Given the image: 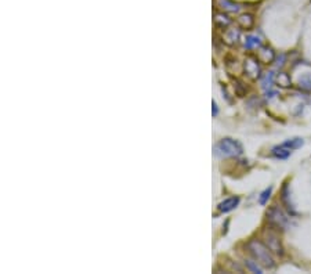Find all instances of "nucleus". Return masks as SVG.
Instances as JSON below:
<instances>
[{
  "label": "nucleus",
  "mask_w": 311,
  "mask_h": 274,
  "mask_svg": "<svg viewBox=\"0 0 311 274\" xmlns=\"http://www.w3.org/2000/svg\"><path fill=\"white\" fill-rule=\"evenodd\" d=\"M246 248H248V251L252 255V258L255 259L259 265H261V266L266 267V269H274V267L277 266L275 259L271 255L273 252L268 249V247L263 241L251 240L249 243L246 244Z\"/></svg>",
  "instance_id": "1"
},
{
  "label": "nucleus",
  "mask_w": 311,
  "mask_h": 274,
  "mask_svg": "<svg viewBox=\"0 0 311 274\" xmlns=\"http://www.w3.org/2000/svg\"><path fill=\"white\" fill-rule=\"evenodd\" d=\"M243 148L241 143L233 138H223L214 145V155L219 158H233L242 155Z\"/></svg>",
  "instance_id": "2"
},
{
  "label": "nucleus",
  "mask_w": 311,
  "mask_h": 274,
  "mask_svg": "<svg viewBox=\"0 0 311 274\" xmlns=\"http://www.w3.org/2000/svg\"><path fill=\"white\" fill-rule=\"evenodd\" d=\"M267 221L271 227L278 230V231H284L289 226L288 215L277 205L270 206V209L267 211Z\"/></svg>",
  "instance_id": "3"
},
{
  "label": "nucleus",
  "mask_w": 311,
  "mask_h": 274,
  "mask_svg": "<svg viewBox=\"0 0 311 274\" xmlns=\"http://www.w3.org/2000/svg\"><path fill=\"white\" fill-rule=\"evenodd\" d=\"M263 243L266 244L268 247V249L278 255V256H284V247H282V241L280 238V234H278V230H275L274 227L266 228L264 233H263Z\"/></svg>",
  "instance_id": "4"
},
{
  "label": "nucleus",
  "mask_w": 311,
  "mask_h": 274,
  "mask_svg": "<svg viewBox=\"0 0 311 274\" xmlns=\"http://www.w3.org/2000/svg\"><path fill=\"white\" fill-rule=\"evenodd\" d=\"M243 69H245V74L249 76L251 79L256 81L261 75V67H260V61L258 60V57H253V55H249L245 62H243Z\"/></svg>",
  "instance_id": "5"
},
{
  "label": "nucleus",
  "mask_w": 311,
  "mask_h": 274,
  "mask_svg": "<svg viewBox=\"0 0 311 274\" xmlns=\"http://www.w3.org/2000/svg\"><path fill=\"white\" fill-rule=\"evenodd\" d=\"M256 57L261 64H271L275 60V53H274L273 49L268 47V46H260Z\"/></svg>",
  "instance_id": "6"
},
{
  "label": "nucleus",
  "mask_w": 311,
  "mask_h": 274,
  "mask_svg": "<svg viewBox=\"0 0 311 274\" xmlns=\"http://www.w3.org/2000/svg\"><path fill=\"white\" fill-rule=\"evenodd\" d=\"M239 197H230L227 199H224L223 202L219 204V212L221 213H227V212H231V211H234L236 206L239 205Z\"/></svg>",
  "instance_id": "7"
},
{
  "label": "nucleus",
  "mask_w": 311,
  "mask_h": 274,
  "mask_svg": "<svg viewBox=\"0 0 311 274\" xmlns=\"http://www.w3.org/2000/svg\"><path fill=\"white\" fill-rule=\"evenodd\" d=\"M281 201L282 204H284V206L286 208V211H288L290 215H296L295 208H293V204L290 202V194H289L288 183H284V187H282L281 190Z\"/></svg>",
  "instance_id": "8"
},
{
  "label": "nucleus",
  "mask_w": 311,
  "mask_h": 274,
  "mask_svg": "<svg viewBox=\"0 0 311 274\" xmlns=\"http://www.w3.org/2000/svg\"><path fill=\"white\" fill-rule=\"evenodd\" d=\"M216 4L223 11H227V13H236L239 10V6L235 4L234 1H231V0H216Z\"/></svg>",
  "instance_id": "9"
},
{
  "label": "nucleus",
  "mask_w": 311,
  "mask_h": 274,
  "mask_svg": "<svg viewBox=\"0 0 311 274\" xmlns=\"http://www.w3.org/2000/svg\"><path fill=\"white\" fill-rule=\"evenodd\" d=\"M238 40H239V30L238 29H228L223 36V42H226L228 46L236 45Z\"/></svg>",
  "instance_id": "10"
},
{
  "label": "nucleus",
  "mask_w": 311,
  "mask_h": 274,
  "mask_svg": "<svg viewBox=\"0 0 311 274\" xmlns=\"http://www.w3.org/2000/svg\"><path fill=\"white\" fill-rule=\"evenodd\" d=\"M231 23H233L231 18L228 15L224 14V13H216L214 14V24H216V27H219L221 29L227 28Z\"/></svg>",
  "instance_id": "11"
},
{
  "label": "nucleus",
  "mask_w": 311,
  "mask_h": 274,
  "mask_svg": "<svg viewBox=\"0 0 311 274\" xmlns=\"http://www.w3.org/2000/svg\"><path fill=\"white\" fill-rule=\"evenodd\" d=\"M297 87L302 91L311 93V74H304V75L297 81Z\"/></svg>",
  "instance_id": "12"
},
{
  "label": "nucleus",
  "mask_w": 311,
  "mask_h": 274,
  "mask_svg": "<svg viewBox=\"0 0 311 274\" xmlns=\"http://www.w3.org/2000/svg\"><path fill=\"white\" fill-rule=\"evenodd\" d=\"M238 24L242 29H251L255 24V18L252 14H242L238 18Z\"/></svg>",
  "instance_id": "13"
},
{
  "label": "nucleus",
  "mask_w": 311,
  "mask_h": 274,
  "mask_svg": "<svg viewBox=\"0 0 311 274\" xmlns=\"http://www.w3.org/2000/svg\"><path fill=\"white\" fill-rule=\"evenodd\" d=\"M290 152H292V150H289V148L284 147V145H280V147L273 148L271 154H273L275 158H278V160H286L289 155H290Z\"/></svg>",
  "instance_id": "14"
},
{
  "label": "nucleus",
  "mask_w": 311,
  "mask_h": 274,
  "mask_svg": "<svg viewBox=\"0 0 311 274\" xmlns=\"http://www.w3.org/2000/svg\"><path fill=\"white\" fill-rule=\"evenodd\" d=\"M260 46H261V40L256 35H249L245 39V49H248V50L256 49V47H260Z\"/></svg>",
  "instance_id": "15"
},
{
  "label": "nucleus",
  "mask_w": 311,
  "mask_h": 274,
  "mask_svg": "<svg viewBox=\"0 0 311 274\" xmlns=\"http://www.w3.org/2000/svg\"><path fill=\"white\" fill-rule=\"evenodd\" d=\"M303 144H304L303 138H299V137H296V138L286 140V141H285V143H282L281 145L286 147V148H289V150H297V148H300Z\"/></svg>",
  "instance_id": "16"
},
{
  "label": "nucleus",
  "mask_w": 311,
  "mask_h": 274,
  "mask_svg": "<svg viewBox=\"0 0 311 274\" xmlns=\"http://www.w3.org/2000/svg\"><path fill=\"white\" fill-rule=\"evenodd\" d=\"M277 83H278V86H281V87H289V86H292L290 76H289L288 74H285V72H280L278 76H277Z\"/></svg>",
  "instance_id": "17"
},
{
  "label": "nucleus",
  "mask_w": 311,
  "mask_h": 274,
  "mask_svg": "<svg viewBox=\"0 0 311 274\" xmlns=\"http://www.w3.org/2000/svg\"><path fill=\"white\" fill-rule=\"evenodd\" d=\"M271 192H273V187H268V189H266V190L260 194L259 202H260L261 205H266L267 201H268V199H270V197H271Z\"/></svg>",
  "instance_id": "18"
},
{
  "label": "nucleus",
  "mask_w": 311,
  "mask_h": 274,
  "mask_svg": "<svg viewBox=\"0 0 311 274\" xmlns=\"http://www.w3.org/2000/svg\"><path fill=\"white\" fill-rule=\"evenodd\" d=\"M245 265H246V267H248V269H249L251 272H253V273H259V274L263 273L261 267L259 266L258 262H256V260H255V262H252V260H246V262H245Z\"/></svg>",
  "instance_id": "19"
},
{
  "label": "nucleus",
  "mask_w": 311,
  "mask_h": 274,
  "mask_svg": "<svg viewBox=\"0 0 311 274\" xmlns=\"http://www.w3.org/2000/svg\"><path fill=\"white\" fill-rule=\"evenodd\" d=\"M274 82V75H273V72H268L266 76H264V79H263V87L264 89H270L271 87V84H273Z\"/></svg>",
  "instance_id": "20"
},
{
  "label": "nucleus",
  "mask_w": 311,
  "mask_h": 274,
  "mask_svg": "<svg viewBox=\"0 0 311 274\" xmlns=\"http://www.w3.org/2000/svg\"><path fill=\"white\" fill-rule=\"evenodd\" d=\"M217 112H219V108H217V104H216L214 101H212V114H213V116H216V115H217Z\"/></svg>",
  "instance_id": "21"
}]
</instances>
